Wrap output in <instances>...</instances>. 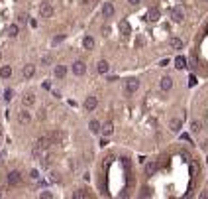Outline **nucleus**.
<instances>
[{
	"label": "nucleus",
	"instance_id": "1",
	"mask_svg": "<svg viewBox=\"0 0 208 199\" xmlns=\"http://www.w3.org/2000/svg\"><path fill=\"white\" fill-rule=\"evenodd\" d=\"M49 144H51V140H49L47 136L38 138V140H35V146H34V156H35V158H39L41 154L49 148Z\"/></svg>",
	"mask_w": 208,
	"mask_h": 199
},
{
	"label": "nucleus",
	"instance_id": "2",
	"mask_svg": "<svg viewBox=\"0 0 208 199\" xmlns=\"http://www.w3.org/2000/svg\"><path fill=\"white\" fill-rule=\"evenodd\" d=\"M6 180H8V185L14 187V185H20L24 178H22V174L18 172V169H12V172H8V178H6Z\"/></svg>",
	"mask_w": 208,
	"mask_h": 199
},
{
	"label": "nucleus",
	"instance_id": "3",
	"mask_svg": "<svg viewBox=\"0 0 208 199\" xmlns=\"http://www.w3.org/2000/svg\"><path fill=\"white\" fill-rule=\"evenodd\" d=\"M139 89V81L136 77H130V79H126V93L132 95V93H136Z\"/></svg>",
	"mask_w": 208,
	"mask_h": 199
},
{
	"label": "nucleus",
	"instance_id": "4",
	"mask_svg": "<svg viewBox=\"0 0 208 199\" xmlns=\"http://www.w3.org/2000/svg\"><path fill=\"white\" fill-rule=\"evenodd\" d=\"M53 6H51L49 2H43L41 6H39V16L41 18H51V16H53Z\"/></svg>",
	"mask_w": 208,
	"mask_h": 199
},
{
	"label": "nucleus",
	"instance_id": "5",
	"mask_svg": "<svg viewBox=\"0 0 208 199\" xmlns=\"http://www.w3.org/2000/svg\"><path fill=\"white\" fill-rule=\"evenodd\" d=\"M71 69H73V73H75L77 77H81V75H85V73H86V63L79 59V61L73 63V67H71Z\"/></svg>",
	"mask_w": 208,
	"mask_h": 199
},
{
	"label": "nucleus",
	"instance_id": "6",
	"mask_svg": "<svg viewBox=\"0 0 208 199\" xmlns=\"http://www.w3.org/2000/svg\"><path fill=\"white\" fill-rule=\"evenodd\" d=\"M34 73H35V65H32V63H26L24 67H22V77L24 79H32Z\"/></svg>",
	"mask_w": 208,
	"mask_h": 199
},
{
	"label": "nucleus",
	"instance_id": "7",
	"mask_svg": "<svg viewBox=\"0 0 208 199\" xmlns=\"http://www.w3.org/2000/svg\"><path fill=\"white\" fill-rule=\"evenodd\" d=\"M114 12H116V8H114L112 2H104V6H102V16L104 18H112Z\"/></svg>",
	"mask_w": 208,
	"mask_h": 199
},
{
	"label": "nucleus",
	"instance_id": "8",
	"mask_svg": "<svg viewBox=\"0 0 208 199\" xmlns=\"http://www.w3.org/2000/svg\"><path fill=\"white\" fill-rule=\"evenodd\" d=\"M171 18H173V22H183L185 20V12L181 6H175L173 10H171Z\"/></svg>",
	"mask_w": 208,
	"mask_h": 199
},
{
	"label": "nucleus",
	"instance_id": "9",
	"mask_svg": "<svg viewBox=\"0 0 208 199\" xmlns=\"http://www.w3.org/2000/svg\"><path fill=\"white\" fill-rule=\"evenodd\" d=\"M96 105H98L96 97H86V101H85V108L88 110V113H92V110L96 108Z\"/></svg>",
	"mask_w": 208,
	"mask_h": 199
},
{
	"label": "nucleus",
	"instance_id": "10",
	"mask_svg": "<svg viewBox=\"0 0 208 199\" xmlns=\"http://www.w3.org/2000/svg\"><path fill=\"white\" fill-rule=\"evenodd\" d=\"M159 87H161L163 91H171V87H173V79H171V77H161Z\"/></svg>",
	"mask_w": 208,
	"mask_h": 199
},
{
	"label": "nucleus",
	"instance_id": "11",
	"mask_svg": "<svg viewBox=\"0 0 208 199\" xmlns=\"http://www.w3.org/2000/svg\"><path fill=\"white\" fill-rule=\"evenodd\" d=\"M29 119H32V114H29V110H28V108L20 110V114H18V120H20V124H28V122H29Z\"/></svg>",
	"mask_w": 208,
	"mask_h": 199
},
{
	"label": "nucleus",
	"instance_id": "12",
	"mask_svg": "<svg viewBox=\"0 0 208 199\" xmlns=\"http://www.w3.org/2000/svg\"><path fill=\"white\" fill-rule=\"evenodd\" d=\"M96 71H98L100 75H106V73L110 71V65H108V61L100 59V61H98V65H96Z\"/></svg>",
	"mask_w": 208,
	"mask_h": 199
},
{
	"label": "nucleus",
	"instance_id": "13",
	"mask_svg": "<svg viewBox=\"0 0 208 199\" xmlns=\"http://www.w3.org/2000/svg\"><path fill=\"white\" fill-rule=\"evenodd\" d=\"M159 16H161V12H159V8H157V6L149 8V12H147V18H149L151 22H157V20H159Z\"/></svg>",
	"mask_w": 208,
	"mask_h": 199
},
{
	"label": "nucleus",
	"instance_id": "14",
	"mask_svg": "<svg viewBox=\"0 0 208 199\" xmlns=\"http://www.w3.org/2000/svg\"><path fill=\"white\" fill-rule=\"evenodd\" d=\"M169 128L173 130V132H181V128H183V120L181 119H173L169 122Z\"/></svg>",
	"mask_w": 208,
	"mask_h": 199
},
{
	"label": "nucleus",
	"instance_id": "15",
	"mask_svg": "<svg viewBox=\"0 0 208 199\" xmlns=\"http://www.w3.org/2000/svg\"><path fill=\"white\" fill-rule=\"evenodd\" d=\"M0 77L2 79H10L12 77V67L10 65H2V67H0Z\"/></svg>",
	"mask_w": 208,
	"mask_h": 199
},
{
	"label": "nucleus",
	"instance_id": "16",
	"mask_svg": "<svg viewBox=\"0 0 208 199\" xmlns=\"http://www.w3.org/2000/svg\"><path fill=\"white\" fill-rule=\"evenodd\" d=\"M22 105H24L26 108H28V107H34V105H35V97H34V95H24V99H22Z\"/></svg>",
	"mask_w": 208,
	"mask_h": 199
},
{
	"label": "nucleus",
	"instance_id": "17",
	"mask_svg": "<svg viewBox=\"0 0 208 199\" xmlns=\"http://www.w3.org/2000/svg\"><path fill=\"white\" fill-rule=\"evenodd\" d=\"M88 128H91L92 134H98V132L102 130V124H100L98 120H91V122H88Z\"/></svg>",
	"mask_w": 208,
	"mask_h": 199
},
{
	"label": "nucleus",
	"instance_id": "18",
	"mask_svg": "<svg viewBox=\"0 0 208 199\" xmlns=\"http://www.w3.org/2000/svg\"><path fill=\"white\" fill-rule=\"evenodd\" d=\"M53 73H55V77H57V79H63V77L67 75V65H57Z\"/></svg>",
	"mask_w": 208,
	"mask_h": 199
},
{
	"label": "nucleus",
	"instance_id": "19",
	"mask_svg": "<svg viewBox=\"0 0 208 199\" xmlns=\"http://www.w3.org/2000/svg\"><path fill=\"white\" fill-rule=\"evenodd\" d=\"M102 132H104V136H110L114 132V124L110 122V120H106V122L102 124Z\"/></svg>",
	"mask_w": 208,
	"mask_h": 199
},
{
	"label": "nucleus",
	"instance_id": "20",
	"mask_svg": "<svg viewBox=\"0 0 208 199\" xmlns=\"http://www.w3.org/2000/svg\"><path fill=\"white\" fill-rule=\"evenodd\" d=\"M169 46L173 49H183V40L181 38H171L169 40Z\"/></svg>",
	"mask_w": 208,
	"mask_h": 199
},
{
	"label": "nucleus",
	"instance_id": "21",
	"mask_svg": "<svg viewBox=\"0 0 208 199\" xmlns=\"http://www.w3.org/2000/svg\"><path fill=\"white\" fill-rule=\"evenodd\" d=\"M175 67L177 69H185V67H187V59H185L183 55H177L175 57Z\"/></svg>",
	"mask_w": 208,
	"mask_h": 199
},
{
	"label": "nucleus",
	"instance_id": "22",
	"mask_svg": "<svg viewBox=\"0 0 208 199\" xmlns=\"http://www.w3.org/2000/svg\"><path fill=\"white\" fill-rule=\"evenodd\" d=\"M18 34H20V26L18 24H10L8 26V36H10V38H16Z\"/></svg>",
	"mask_w": 208,
	"mask_h": 199
},
{
	"label": "nucleus",
	"instance_id": "23",
	"mask_svg": "<svg viewBox=\"0 0 208 199\" xmlns=\"http://www.w3.org/2000/svg\"><path fill=\"white\" fill-rule=\"evenodd\" d=\"M155 172H157V164H155V162H149V164H145V174H147V175H153Z\"/></svg>",
	"mask_w": 208,
	"mask_h": 199
},
{
	"label": "nucleus",
	"instance_id": "24",
	"mask_svg": "<svg viewBox=\"0 0 208 199\" xmlns=\"http://www.w3.org/2000/svg\"><path fill=\"white\" fill-rule=\"evenodd\" d=\"M120 32H122L124 36H128V34L132 32V28H130V24H128V20H122V22H120Z\"/></svg>",
	"mask_w": 208,
	"mask_h": 199
},
{
	"label": "nucleus",
	"instance_id": "25",
	"mask_svg": "<svg viewBox=\"0 0 208 199\" xmlns=\"http://www.w3.org/2000/svg\"><path fill=\"white\" fill-rule=\"evenodd\" d=\"M83 47H85V49H92V47H94V38L86 36V38L83 40Z\"/></svg>",
	"mask_w": 208,
	"mask_h": 199
},
{
	"label": "nucleus",
	"instance_id": "26",
	"mask_svg": "<svg viewBox=\"0 0 208 199\" xmlns=\"http://www.w3.org/2000/svg\"><path fill=\"white\" fill-rule=\"evenodd\" d=\"M200 130H202V124H200L198 120H192L190 122V132H192V134H198Z\"/></svg>",
	"mask_w": 208,
	"mask_h": 199
},
{
	"label": "nucleus",
	"instance_id": "27",
	"mask_svg": "<svg viewBox=\"0 0 208 199\" xmlns=\"http://www.w3.org/2000/svg\"><path fill=\"white\" fill-rule=\"evenodd\" d=\"M73 197H77V199H85V197H91V193H88L86 189H77L75 193H73Z\"/></svg>",
	"mask_w": 208,
	"mask_h": 199
},
{
	"label": "nucleus",
	"instance_id": "28",
	"mask_svg": "<svg viewBox=\"0 0 208 199\" xmlns=\"http://www.w3.org/2000/svg\"><path fill=\"white\" fill-rule=\"evenodd\" d=\"M51 160H53V158H51V156H49V154H47V156H45V158H43V162H41V166H43V168H49V166H51Z\"/></svg>",
	"mask_w": 208,
	"mask_h": 199
},
{
	"label": "nucleus",
	"instance_id": "29",
	"mask_svg": "<svg viewBox=\"0 0 208 199\" xmlns=\"http://www.w3.org/2000/svg\"><path fill=\"white\" fill-rule=\"evenodd\" d=\"M65 40V34H61V36H55V38H53V41H51V43H53V46H57V43H61Z\"/></svg>",
	"mask_w": 208,
	"mask_h": 199
},
{
	"label": "nucleus",
	"instance_id": "30",
	"mask_svg": "<svg viewBox=\"0 0 208 199\" xmlns=\"http://www.w3.org/2000/svg\"><path fill=\"white\" fill-rule=\"evenodd\" d=\"M29 178H32L34 181H38L39 180V172H38V169H32V172H29Z\"/></svg>",
	"mask_w": 208,
	"mask_h": 199
},
{
	"label": "nucleus",
	"instance_id": "31",
	"mask_svg": "<svg viewBox=\"0 0 208 199\" xmlns=\"http://www.w3.org/2000/svg\"><path fill=\"white\" fill-rule=\"evenodd\" d=\"M12 97H14V91H12V89L4 91V99H6V101H12Z\"/></svg>",
	"mask_w": 208,
	"mask_h": 199
},
{
	"label": "nucleus",
	"instance_id": "32",
	"mask_svg": "<svg viewBox=\"0 0 208 199\" xmlns=\"http://www.w3.org/2000/svg\"><path fill=\"white\" fill-rule=\"evenodd\" d=\"M26 22H28L26 14H18V24H26Z\"/></svg>",
	"mask_w": 208,
	"mask_h": 199
},
{
	"label": "nucleus",
	"instance_id": "33",
	"mask_svg": "<svg viewBox=\"0 0 208 199\" xmlns=\"http://www.w3.org/2000/svg\"><path fill=\"white\" fill-rule=\"evenodd\" d=\"M39 197H43V199H51V197H53V193H51V191H41Z\"/></svg>",
	"mask_w": 208,
	"mask_h": 199
},
{
	"label": "nucleus",
	"instance_id": "34",
	"mask_svg": "<svg viewBox=\"0 0 208 199\" xmlns=\"http://www.w3.org/2000/svg\"><path fill=\"white\" fill-rule=\"evenodd\" d=\"M149 195H151V189L149 187H143L142 189V197H149Z\"/></svg>",
	"mask_w": 208,
	"mask_h": 199
},
{
	"label": "nucleus",
	"instance_id": "35",
	"mask_svg": "<svg viewBox=\"0 0 208 199\" xmlns=\"http://www.w3.org/2000/svg\"><path fill=\"white\" fill-rule=\"evenodd\" d=\"M49 63H51V57H49V55H45V57L41 59V65H49Z\"/></svg>",
	"mask_w": 208,
	"mask_h": 199
},
{
	"label": "nucleus",
	"instance_id": "36",
	"mask_svg": "<svg viewBox=\"0 0 208 199\" xmlns=\"http://www.w3.org/2000/svg\"><path fill=\"white\" fill-rule=\"evenodd\" d=\"M167 65H169V59H161L159 61V67H167Z\"/></svg>",
	"mask_w": 208,
	"mask_h": 199
},
{
	"label": "nucleus",
	"instance_id": "37",
	"mask_svg": "<svg viewBox=\"0 0 208 199\" xmlns=\"http://www.w3.org/2000/svg\"><path fill=\"white\" fill-rule=\"evenodd\" d=\"M61 178H59V174H51V181H59Z\"/></svg>",
	"mask_w": 208,
	"mask_h": 199
},
{
	"label": "nucleus",
	"instance_id": "38",
	"mask_svg": "<svg viewBox=\"0 0 208 199\" xmlns=\"http://www.w3.org/2000/svg\"><path fill=\"white\" fill-rule=\"evenodd\" d=\"M189 85H190V87H195V85H196V79H195V77H190V79H189Z\"/></svg>",
	"mask_w": 208,
	"mask_h": 199
},
{
	"label": "nucleus",
	"instance_id": "39",
	"mask_svg": "<svg viewBox=\"0 0 208 199\" xmlns=\"http://www.w3.org/2000/svg\"><path fill=\"white\" fill-rule=\"evenodd\" d=\"M128 2H130V4H132V6H138V4H139V2H142V0H128Z\"/></svg>",
	"mask_w": 208,
	"mask_h": 199
},
{
	"label": "nucleus",
	"instance_id": "40",
	"mask_svg": "<svg viewBox=\"0 0 208 199\" xmlns=\"http://www.w3.org/2000/svg\"><path fill=\"white\" fill-rule=\"evenodd\" d=\"M69 168H71V169H75V168H77V162H73V160H71V162H69Z\"/></svg>",
	"mask_w": 208,
	"mask_h": 199
},
{
	"label": "nucleus",
	"instance_id": "41",
	"mask_svg": "<svg viewBox=\"0 0 208 199\" xmlns=\"http://www.w3.org/2000/svg\"><path fill=\"white\" fill-rule=\"evenodd\" d=\"M181 138H183V140H187V142H190V136H189V134H181Z\"/></svg>",
	"mask_w": 208,
	"mask_h": 199
},
{
	"label": "nucleus",
	"instance_id": "42",
	"mask_svg": "<svg viewBox=\"0 0 208 199\" xmlns=\"http://www.w3.org/2000/svg\"><path fill=\"white\" fill-rule=\"evenodd\" d=\"M202 150H208V140H204V142H202Z\"/></svg>",
	"mask_w": 208,
	"mask_h": 199
},
{
	"label": "nucleus",
	"instance_id": "43",
	"mask_svg": "<svg viewBox=\"0 0 208 199\" xmlns=\"http://www.w3.org/2000/svg\"><path fill=\"white\" fill-rule=\"evenodd\" d=\"M85 2H91V4H92V2H94V0H85Z\"/></svg>",
	"mask_w": 208,
	"mask_h": 199
},
{
	"label": "nucleus",
	"instance_id": "44",
	"mask_svg": "<svg viewBox=\"0 0 208 199\" xmlns=\"http://www.w3.org/2000/svg\"><path fill=\"white\" fill-rule=\"evenodd\" d=\"M0 136H2V126H0Z\"/></svg>",
	"mask_w": 208,
	"mask_h": 199
},
{
	"label": "nucleus",
	"instance_id": "45",
	"mask_svg": "<svg viewBox=\"0 0 208 199\" xmlns=\"http://www.w3.org/2000/svg\"><path fill=\"white\" fill-rule=\"evenodd\" d=\"M206 166H208V158H206Z\"/></svg>",
	"mask_w": 208,
	"mask_h": 199
},
{
	"label": "nucleus",
	"instance_id": "46",
	"mask_svg": "<svg viewBox=\"0 0 208 199\" xmlns=\"http://www.w3.org/2000/svg\"><path fill=\"white\" fill-rule=\"evenodd\" d=\"M0 59H2V53H0Z\"/></svg>",
	"mask_w": 208,
	"mask_h": 199
},
{
	"label": "nucleus",
	"instance_id": "47",
	"mask_svg": "<svg viewBox=\"0 0 208 199\" xmlns=\"http://www.w3.org/2000/svg\"><path fill=\"white\" fill-rule=\"evenodd\" d=\"M204 2H208V0H204Z\"/></svg>",
	"mask_w": 208,
	"mask_h": 199
},
{
	"label": "nucleus",
	"instance_id": "48",
	"mask_svg": "<svg viewBox=\"0 0 208 199\" xmlns=\"http://www.w3.org/2000/svg\"><path fill=\"white\" fill-rule=\"evenodd\" d=\"M0 195H2V193H0Z\"/></svg>",
	"mask_w": 208,
	"mask_h": 199
}]
</instances>
